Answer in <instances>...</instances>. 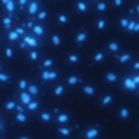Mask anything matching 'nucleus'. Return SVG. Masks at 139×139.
<instances>
[{
	"mask_svg": "<svg viewBox=\"0 0 139 139\" xmlns=\"http://www.w3.org/2000/svg\"><path fill=\"white\" fill-rule=\"evenodd\" d=\"M85 39H86V32H79L77 37H76V41H77V44H81V42H85Z\"/></svg>",
	"mask_w": 139,
	"mask_h": 139,
	"instance_id": "1a4fd4ad",
	"label": "nucleus"
},
{
	"mask_svg": "<svg viewBox=\"0 0 139 139\" xmlns=\"http://www.w3.org/2000/svg\"><path fill=\"white\" fill-rule=\"evenodd\" d=\"M123 88H125V90H132V92H136L139 86L134 83L132 77H125V79H123Z\"/></svg>",
	"mask_w": 139,
	"mask_h": 139,
	"instance_id": "f257e3e1",
	"label": "nucleus"
},
{
	"mask_svg": "<svg viewBox=\"0 0 139 139\" xmlns=\"http://www.w3.org/2000/svg\"><path fill=\"white\" fill-rule=\"evenodd\" d=\"M97 136H99V129L97 127H92V129L86 130V139H95Z\"/></svg>",
	"mask_w": 139,
	"mask_h": 139,
	"instance_id": "f03ea898",
	"label": "nucleus"
},
{
	"mask_svg": "<svg viewBox=\"0 0 139 139\" xmlns=\"http://www.w3.org/2000/svg\"><path fill=\"white\" fill-rule=\"evenodd\" d=\"M97 9H99V11H106V4L104 2H99V4H97Z\"/></svg>",
	"mask_w": 139,
	"mask_h": 139,
	"instance_id": "bb28decb",
	"label": "nucleus"
},
{
	"mask_svg": "<svg viewBox=\"0 0 139 139\" xmlns=\"http://www.w3.org/2000/svg\"><path fill=\"white\" fill-rule=\"evenodd\" d=\"M118 48H120L118 42H109V49H111V51H118Z\"/></svg>",
	"mask_w": 139,
	"mask_h": 139,
	"instance_id": "a211bd4d",
	"label": "nucleus"
},
{
	"mask_svg": "<svg viewBox=\"0 0 139 139\" xmlns=\"http://www.w3.org/2000/svg\"><path fill=\"white\" fill-rule=\"evenodd\" d=\"M77 9H79L81 12H85V11H86V4H85V2H77Z\"/></svg>",
	"mask_w": 139,
	"mask_h": 139,
	"instance_id": "f3484780",
	"label": "nucleus"
},
{
	"mask_svg": "<svg viewBox=\"0 0 139 139\" xmlns=\"http://www.w3.org/2000/svg\"><path fill=\"white\" fill-rule=\"evenodd\" d=\"M58 120L64 123V122H67V120H69V116H67V114H58Z\"/></svg>",
	"mask_w": 139,
	"mask_h": 139,
	"instance_id": "393cba45",
	"label": "nucleus"
},
{
	"mask_svg": "<svg viewBox=\"0 0 139 139\" xmlns=\"http://www.w3.org/2000/svg\"><path fill=\"white\" fill-rule=\"evenodd\" d=\"M27 106H28V109H30V111L37 109V102H30V104H27Z\"/></svg>",
	"mask_w": 139,
	"mask_h": 139,
	"instance_id": "7c9ffc66",
	"label": "nucleus"
},
{
	"mask_svg": "<svg viewBox=\"0 0 139 139\" xmlns=\"http://www.w3.org/2000/svg\"><path fill=\"white\" fill-rule=\"evenodd\" d=\"M67 81H69V85H77V83H79V77H76V76H70Z\"/></svg>",
	"mask_w": 139,
	"mask_h": 139,
	"instance_id": "4468645a",
	"label": "nucleus"
},
{
	"mask_svg": "<svg viewBox=\"0 0 139 139\" xmlns=\"http://www.w3.org/2000/svg\"><path fill=\"white\" fill-rule=\"evenodd\" d=\"M58 132H60V134H64V136H67V134H70V129H67V127H60V129H58Z\"/></svg>",
	"mask_w": 139,
	"mask_h": 139,
	"instance_id": "2eb2a0df",
	"label": "nucleus"
},
{
	"mask_svg": "<svg viewBox=\"0 0 139 139\" xmlns=\"http://www.w3.org/2000/svg\"><path fill=\"white\" fill-rule=\"evenodd\" d=\"M123 4V0H114V5H122Z\"/></svg>",
	"mask_w": 139,
	"mask_h": 139,
	"instance_id": "ea45409f",
	"label": "nucleus"
},
{
	"mask_svg": "<svg viewBox=\"0 0 139 139\" xmlns=\"http://www.w3.org/2000/svg\"><path fill=\"white\" fill-rule=\"evenodd\" d=\"M85 93H86V95H93V93H95V90H93V86H90V85H86V86H85Z\"/></svg>",
	"mask_w": 139,
	"mask_h": 139,
	"instance_id": "f8f14e48",
	"label": "nucleus"
},
{
	"mask_svg": "<svg viewBox=\"0 0 139 139\" xmlns=\"http://www.w3.org/2000/svg\"><path fill=\"white\" fill-rule=\"evenodd\" d=\"M18 120H19V122H25V120H27L25 113H18Z\"/></svg>",
	"mask_w": 139,
	"mask_h": 139,
	"instance_id": "c85d7f7f",
	"label": "nucleus"
},
{
	"mask_svg": "<svg viewBox=\"0 0 139 139\" xmlns=\"http://www.w3.org/2000/svg\"><path fill=\"white\" fill-rule=\"evenodd\" d=\"M30 58H32V60H37V53H35V51L30 53Z\"/></svg>",
	"mask_w": 139,
	"mask_h": 139,
	"instance_id": "e433bc0d",
	"label": "nucleus"
},
{
	"mask_svg": "<svg viewBox=\"0 0 139 139\" xmlns=\"http://www.w3.org/2000/svg\"><path fill=\"white\" fill-rule=\"evenodd\" d=\"M55 93H56V95L64 93V86H56V88H55Z\"/></svg>",
	"mask_w": 139,
	"mask_h": 139,
	"instance_id": "cd10ccee",
	"label": "nucleus"
},
{
	"mask_svg": "<svg viewBox=\"0 0 139 139\" xmlns=\"http://www.w3.org/2000/svg\"><path fill=\"white\" fill-rule=\"evenodd\" d=\"M95 2H97V0H95Z\"/></svg>",
	"mask_w": 139,
	"mask_h": 139,
	"instance_id": "a18cd8bd",
	"label": "nucleus"
},
{
	"mask_svg": "<svg viewBox=\"0 0 139 139\" xmlns=\"http://www.w3.org/2000/svg\"><path fill=\"white\" fill-rule=\"evenodd\" d=\"M58 19H60L62 23H67V16H65V14H60V16H58Z\"/></svg>",
	"mask_w": 139,
	"mask_h": 139,
	"instance_id": "2f4dec72",
	"label": "nucleus"
},
{
	"mask_svg": "<svg viewBox=\"0 0 139 139\" xmlns=\"http://www.w3.org/2000/svg\"><path fill=\"white\" fill-rule=\"evenodd\" d=\"M27 92H28L30 95H35V93H37V86H35V85H30V86L27 88Z\"/></svg>",
	"mask_w": 139,
	"mask_h": 139,
	"instance_id": "ddd939ff",
	"label": "nucleus"
},
{
	"mask_svg": "<svg viewBox=\"0 0 139 139\" xmlns=\"http://www.w3.org/2000/svg\"><path fill=\"white\" fill-rule=\"evenodd\" d=\"M116 58H118V62L125 64V62H129V60H130V55H129V53H123V55H118Z\"/></svg>",
	"mask_w": 139,
	"mask_h": 139,
	"instance_id": "0eeeda50",
	"label": "nucleus"
},
{
	"mask_svg": "<svg viewBox=\"0 0 139 139\" xmlns=\"http://www.w3.org/2000/svg\"><path fill=\"white\" fill-rule=\"evenodd\" d=\"M0 69H2V67H0Z\"/></svg>",
	"mask_w": 139,
	"mask_h": 139,
	"instance_id": "c03bdc74",
	"label": "nucleus"
},
{
	"mask_svg": "<svg viewBox=\"0 0 139 139\" xmlns=\"http://www.w3.org/2000/svg\"><path fill=\"white\" fill-rule=\"evenodd\" d=\"M19 88H21V90H27V88H28V83H27V81H19Z\"/></svg>",
	"mask_w": 139,
	"mask_h": 139,
	"instance_id": "b1692460",
	"label": "nucleus"
},
{
	"mask_svg": "<svg viewBox=\"0 0 139 139\" xmlns=\"http://www.w3.org/2000/svg\"><path fill=\"white\" fill-rule=\"evenodd\" d=\"M132 67H134V70H139V62H134V65H132Z\"/></svg>",
	"mask_w": 139,
	"mask_h": 139,
	"instance_id": "58836bf2",
	"label": "nucleus"
},
{
	"mask_svg": "<svg viewBox=\"0 0 139 139\" xmlns=\"http://www.w3.org/2000/svg\"><path fill=\"white\" fill-rule=\"evenodd\" d=\"M79 58H77V55H70L69 56V62H77Z\"/></svg>",
	"mask_w": 139,
	"mask_h": 139,
	"instance_id": "72a5a7b5",
	"label": "nucleus"
},
{
	"mask_svg": "<svg viewBox=\"0 0 139 139\" xmlns=\"http://www.w3.org/2000/svg\"><path fill=\"white\" fill-rule=\"evenodd\" d=\"M21 139H28V137H21Z\"/></svg>",
	"mask_w": 139,
	"mask_h": 139,
	"instance_id": "37998d69",
	"label": "nucleus"
},
{
	"mask_svg": "<svg viewBox=\"0 0 139 139\" xmlns=\"http://www.w3.org/2000/svg\"><path fill=\"white\" fill-rule=\"evenodd\" d=\"M51 41H53V44H55V46H58V44H60V37H58V35H53V39H51Z\"/></svg>",
	"mask_w": 139,
	"mask_h": 139,
	"instance_id": "5701e85b",
	"label": "nucleus"
},
{
	"mask_svg": "<svg viewBox=\"0 0 139 139\" xmlns=\"http://www.w3.org/2000/svg\"><path fill=\"white\" fill-rule=\"evenodd\" d=\"M4 25H5V27H9V25H11V19H9V18H7V19H4Z\"/></svg>",
	"mask_w": 139,
	"mask_h": 139,
	"instance_id": "4c0bfd02",
	"label": "nucleus"
},
{
	"mask_svg": "<svg viewBox=\"0 0 139 139\" xmlns=\"http://www.w3.org/2000/svg\"><path fill=\"white\" fill-rule=\"evenodd\" d=\"M0 81H5V83H7V81H9V76H7V74H2V72H0Z\"/></svg>",
	"mask_w": 139,
	"mask_h": 139,
	"instance_id": "c756f323",
	"label": "nucleus"
},
{
	"mask_svg": "<svg viewBox=\"0 0 139 139\" xmlns=\"http://www.w3.org/2000/svg\"><path fill=\"white\" fill-rule=\"evenodd\" d=\"M129 21H130V19H127V18H123V19L120 21V25H122L123 28H127V27H129Z\"/></svg>",
	"mask_w": 139,
	"mask_h": 139,
	"instance_id": "412c9836",
	"label": "nucleus"
},
{
	"mask_svg": "<svg viewBox=\"0 0 139 139\" xmlns=\"http://www.w3.org/2000/svg\"><path fill=\"white\" fill-rule=\"evenodd\" d=\"M118 114H120V118H123V120H125V118H129V114H130V113H129V109H127V107H122Z\"/></svg>",
	"mask_w": 139,
	"mask_h": 139,
	"instance_id": "6e6552de",
	"label": "nucleus"
},
{
	"mask_svg": "<svg viewBox=\"0 0 139 139\" xmlns=\"http://www.w3.org/2000/svg\"><path fill=\"white\" fill-rule=\"evenodd\" d=\"M132 79H134V83L139 86V74H136V76H132Z\"/></svg>",
	"mask_w": 139,
	"mask_h": 139,
	"instance_id": "f704fd0d",
	"label": "nucleus"
},
{
	"mask_svg": "<svg viewBox=\"0 0 139 139\" xmlns=\"http://www.w3.org/2000/svg\"><path fill=\"white\" fill-rule=\"evenodd\" d=\"M106 79H107L109 83H114V81H116V74H114V72H107V74H106Z\"/></svg>",
	"mask_w": 139,
	"mask_h": 139,
	"instance_id": "9d476101",
	"label": "nucleus"
},
{
	"mask_svg": "<svg viewBox=\"0 0 139 139\" xmlns=\"http://www.w3.org/2000/svg\"><path fill=\"white\" fill-rule=\"evenodd\" d=\"M25 44H28V46H37V39H35V37H30V35H25Z\"/></svg>",
	"mask_w": 139,
	"mask_h": 139,
	"instance_id": "39448f33",
	"label": "nucleus"
},
{
	"mask_svg": "<svg viewBox=\"0 0 139 139\" xmlns=\"http://www.w3.org/2000/svg\"><path fill=\"white\" fill-rule=\"evenodd\" d=\"M42 77H44V79H53V77H56V72H53V70H44V72H42Z\"/></svg>",
	"mask_w": 139,
	"mask_h": 139,
	"instance_id": "423d86ee",
	"label": "nucleus"
},
{
	"mask_svg": "<svg viewBox=\"0 0 139 139\" xmlns=\"http://www.w3.org/2000/svg\"><path fill=\"white\" fill-rule=\"evenodd\" d=\"M18 32H11V34H9V39H11V41H16V39H18Z\"/></svg>",
	"mask_w": 139,
	"mask_h": 139,
	"instance_id": "4be33fe9",
	"label": "nucleus"
},
{
	"mask_svg": "<svg viewBox=\"0 0 139 139\" xmlns=\"http://www.w3.org/2000/svg\"><path fill=\"white\" fill-rule=\"evenodd\" d=\"M34 32H35V34H37V35H42V34H44V28L37 25V27H34Z\"/></svg>",
	"mask_w": 139,
	"mask_h": 139,
	"instance_id": "dca6fc26",
	"label": "nucleus"
},
{
	"mask_svg": "<svg viewBox=\"0 0 139 139\" xmlns=\"http://www.w3.org/2000/svg\"><path fill=\"white\" fill-rule=\"evenodd\" d=\"M41 118H42V120H44V122H48V120H49V118H51V116H49V114H48V113H42V114H41Z\"/></svg>",
	"mask_w": 139,
	"mask_h": 139,
	"instance_id": "473e14b6",
	"label": "nucleus"
},
{
	"mask_svg": "<svg viewBox=\"0 0 139 139\" xmlns=\"http://www.w3.org/2000/svg\"><path fill=\"white\" fill-rule=\"evenodd\" d=\"M21 102H23V104H30V102H32V95H30L28 92H25V90L21 92Z\"/></svg>",
	"mask_w": 139,
	"mask_h": 139,
	"instance_id": "20e7f679",
	"label": "nucleus"
},
{
	"mask_svg": "<svg viewBox=\"0 0 139 139\" xmlns=\"http://www.w3.org/2000/svg\"><path fill=\"white\" fill-rule=\"evenodd\" d=\"M37 2H39V0H34V2L28 5V11H30V14H34L35 11H37Z\"/></svg>",
	"mask_w": 139,
	"mask_h": 139,
	"instance_id": "9b49d317",
	"label": "nucleus"
},
{
	"mask_svg": "<svg viewBox=\"0 0 139 139\" xmlns=\"http://www.w3.org/2000/svg\"><path fill=\"white\" fill-rule=\"evenodd\" d=\"M25 2H27V0H19V4H21V5H23V4H25Z\"/></svg>",
	"mask_w": 139,
	"mask_h": 139,
	"instance_id": "a19ab883",
	"label": "nucleus"
},
{
	"mask_svg": "<svg viewBox=\"0 0 139 139\" xmlns=\"http://www.w3.org/2000/svg\"><path fill=\"white\" fill-rule=\"evenodd\" d=\"M136 12H139V5H136Z\"/></svg>",
	"mask_w": 139,
	"mask_h": 139,
	"instance_id": "79ce46f5",
	"label": "nucleus"
},
{
	"mask_svg": "<svg viewBox=\"0 0 139 139\" xmlns=\"http://www.w3.org/2000/svg\"><path fill=\"white\" fill-rule=\"evenodd\" d=\"M93 60H95V62H102V60H104V55H102V53H97V55L93 56Z\"/></svg>",
	"mask_w": 139,
	"mask_h": 139,
	"instance_id": "6ab92c4d",
	"label": "nucleus"
},
{
	"mask_svg": "<svg viewBox=\"0 0 139 139\" xmlns=\"http://www.w3.org/2000/svg\"><path fill=\"white\" fill-rule=\"evenodd\" d=\"M127 30H129V32H139V21H134V19H130V21H129V27H127Z\"/></svg>",
	"mask_w": 139,
	"mask_h": 139,
	"instance_id": "7ed1b4c3",
	"label": "nucleus"
},
{
	"mask_svg": "<svg viewBox=\"0 0 139 139\" xmlns=\"http://www.w3.org/2000/svg\"><path fill=\"white\" fill-rule=\"evenodd\" d=\"M111 101H113V97H111V95H106L104 99H102V104H109V102H111Z\"/></svg>",
	"mask_w": 139,
	"mask_h": 139,
	"instance_id": "aec40b11",
	"label": "nucleus"
},
{
	"mask_svg": "<svg viewBox=\"0 0 139 139\" xmlns=\"http://www.w3.org/2000/svg\"><path fill=\"white\" fill-rule=\"evenodd\" d=\"M104 27H106V21H104V19H101V21L97 23V28H99V30H102Z\"/></svg>",
	"mask_w": 139,
	"mask_h": 139,
	"instance_id": "a878e982",
	"label": "nucleus"
},
{
	"mask_svg": "<svg viewBox=\"0 0 139 139\" xmlns=\"http://www.w3.org/2000/svg\"><path fill=\"white\" fill-rule=\"evenodd\" d=\"M37 18H39V19H44V18H46V12H39Z\"/></svg>",
	"mask_w": 139,
	"mask_h": 139,
	"instance_id": "c9c22d12",
	"label": "nucleus"
}]
</instances>
